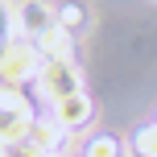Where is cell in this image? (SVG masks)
<instances>
[{"label":"cell","mask_w":157,"mask_h":157,"mask_svg":"<svg viewBox=\"0 0 157 157\" xmlns=\"http://www.w3.org/2000/svg\"><path fill=\"white\" fill-rule=\"evenodd\" d=\"M58 25H62V29L75 37V33L87 25V8H83V4H75V0H71V4H62V8H58Z\"/></svg>","instance_id":"8"},{"label":"cell","mask_w":157,"mask_h":157,"mask_svg":"<svg viewBox=\"0 0 157 157\" xmlns=\"http://www.w3.org/2000/svg\"><path fill=\"white\" fill-rule=\"evenodd\" d=\"M41 66H46V58L37 54V46L25 37H13L4 50H0V83L4 87H29L37 83Z\"/></svg>","instance_id":"1"},{"label":"cell","mask_w":157,"mask_h":157,"mask_svg":"<svg viewBox=\"0 0 157 157\" xmlns=\"http://www.w3.org/2000/svg\"><path fill=\"white\" fill-rule=\"evenodd\" d=\"M13 29H17V8H8V0H0V50L13 41Z\"/></svg>","instance_id":"10"},{"label":"cell","mask_w":157,"mask_h":157,"mask_svg":"<svg viewBox=\"0 0 157 157\" xmlns=\"http://www.w3.org/2000/svg\"><path fill=\"white\" fill-rule=\"evenodd\" d=\"M83 157H124V141H120V136H112V132H99V136H91V141H87Z\"/></svg>","instance_id":"7"},{"label":"cell","mask_w":157,"mask_h":157,"mask_svg":"<svg viewBox=\"0 0 157 157\" xmlns=\"http://www.w3.org/2000/svg\"><path fill=\"white\" fill-rule=\"evenodd\" d=\"M25 145H29L37 157H62V145H66V128L58 124L54 116H46V120H33L29 124V136H25Z\"/></svg>","instance_id":"4"},{"label":"cell","mask_w":157,"mask_h":157,"mask_svg":"<svg viewBox=\"0 0 157 157\" xmlns=\"http://www.w3.org/2000/svg\"><path fill=\"white\" fill-rule=\"evenodd\" d=\"M91 112H95V108H91V99H87V95H71V99L54 103V108H50V116H54L66 132H75V128H83L87 120H91Z\"/></svg>","instance_id":"5"},{"label":"cell","mask_w":157,"mask_h":157,"mask_svg":"<svg viewBox=\"0 0 157 157\" xmlns=\"http://www.w3.org/2000/svg\"><path fill=\"white\" fill-rule=\"evenodd\" d=\"M0 157H13V153H8V149H0Z\"/></svg>","instance_id":"11"},{"label":"cell","mask_w":157,"mask_h":157,"mask_svg":"<svg viewBox=\"0 0 157 157\" xmlns=\"http://www.w3.org/2000/svg\"><path fill=\"white\" fill-rule=\"evenodd\" d=\"M37 54L46 58V62H75V37L58 25L50 37H41L37 41Z\"/></svg>","instance_id":"6"},{"label":"cell","mask_w":157,"mask_h":157,"mask_svg":"<svg viewBox=\"0 0 157 157\" xmlns=\"http://www.w3.org/2000/svg\"><path fill=\"white\" fill-rule=\"evenodd\" d=\"M33 87H37V99L54 108V103L71 99V95H83V75H78L75 62H46Z\"/></svg>","instance_id":"2"},{"label":"cell","mask_w":157,"mask_h":157,"mask_svg":"<svg viewBox=\"0 0 157 157\" xmlns=\"http://www.w3.org/2000/svg\"><path fill=\"white\" fill-rule=\"evenodd\" d=\"M54 29H58V8L54 4H46V0H21V4H17V33H21L25 41L37 46V41L50 37Z\"/></svg>","instance_id":"3"},{"label":"cell","mask_w":157,"mask_h":157,"mask_svg":"<svg viewBox=\"0 0 157 157\" xmlns=\"http://www.w3.org/2000/svg\"><path fill=\"white\" fill-rule=\"evenodd\" d=\"M132 153H136V157H157V124L132 132Z\"/></svg>","instance_id":"9"}]
</instances>
